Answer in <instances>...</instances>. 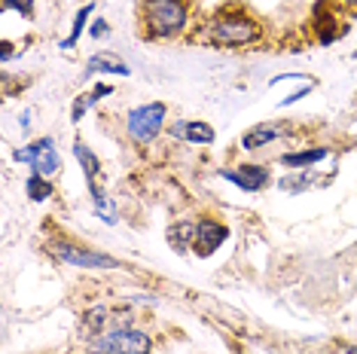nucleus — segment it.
Here are the masks:
<instances>
[{
	"instance_id": "2",
	"label": "nucleus",
	"mask_w": 357,
	"mask_h": 354,
	"mask_svg": "<svg viewBox=\"0 0 357 354\" xmlns=\"http://www.w3.org/2000/svg\"><path fill=\"white\" fill-rule=\"evenodd\" d=\"M208 37L217 46H248L259 37V28L248 15H220V19L211 22Z\"/></svg>"
},
{
	"instance_id": "18",
	"label": "nucleus",
	"mask_w": 357,
	"mask_h": 354,
	"mask_svg": "<svg viewBox=\"0 0 357 354\" xmlns=\"http://www.w3.org/2000/svg\"><path fill=\"white\" fill-rule=\"evenodd\" d=\"M89 192H92V205H95V214L101 217V220L107 223H116V208H113V199H107L98 187H89Z\"/></svg>"
},
{
	"instance_id": "19",
	"label": "nucleus",
	"mask_w": 357,
	"mask_h": 354,
	"mask_svg": "<svg viewBox=\"0 0 357 354\" xmlns=\"http://www.w3.org/2000/svg\"><path fill=\"white\" fill-rule=\"evenodd\" d=\"M104 321H107V309H104V305H95V309H89V311H86V318H83V330H86V333L101 336Z\"/></svg>"
},
{
	"instance_id": "17",
	"label": "nucleus",
	"mask_w": 357,
	"mask_h": 354,
	"mask_svg": "<svg viewBox=\"0 0 357 354\" xmlns=\"http://www.w3.org/2000/svg\"><path fill=\"white\" fill-rule=\"evenodd\" d=\"M168 241H172L177 251H186V247L196 241V226H192V223H174V226L168 229Z\"/></svg>"
},
{
	"instance_id": "9",
	"label": "nucleus",
	"mask_w": 357,
	"mask_h": 354,
	"mask_svg": "<svg viewBox=\"0 0 357 354\" xmlns=\"http://www.w3.org/2000/svg\"><path fill=\"white\" fill-rule=\"evenodd\" d=\"M168 134L177 141H190V144H214L217 132L202 119H192V123H174L168 128Z\"/></svg>"
},
{
	"instance_id": "23",
	"label": "nucleus",
	"mask_w": 357,
	"mask_h": 354,
	"mask_svg": "<svg viewBox=\"0 0 357 354\" xmlns=\"http://www.w3.org/2000/svg\"><path fill=\"white\" fill-rule=\"evenodd\" d=\"M308 92H312V83H305L303 88H299V92H294V95H287V98H284L281 104H284V107H290V104H296L299 98H305V95H308Z\"/></svg>"
},
{
	"instance_id": "8",
	"label": "nucleus",
	"mask_w": 357,
	"mask_h": 354,
	"mask_svg": "<svg viewBox=\"0 0 357 354\" xmlns=\"http://www.w3.org/2000/svg\"><path fill=\"white\" fill-rule=\"evenodd\" d=\"M226 238H229V229H226L220 220H199L196 223V241H192V247H196L199 256H211Z\"/></svg>"
},
{
	"instance_id": "10",
	"label": "nucleus",
	"mask_w": 357,
	"mask_h": 354,
	"mask_svg": "<svg viewBox=\"0 0 357 354\" xmlns=\"http://www.w3.org/2000/svg\"><path fill=\"white\" fill-rule=\"evenodd\" d=\"M86 70L89 74H113V77H132V68L119 59V55H113V52H98V55H92L86 64Z\"/></svg>"
},
{
	"instance_id": "21",
	"label": "nucleus",
	"mask_w": 357,
	"mask_h": 354,
	"mask_svg": "<svg viewBox=\"0 0 357 354\" xmlns=\"http://www.w3.org/2000/svg\"><path fill=\"white\" fill-rule=\"evenodd\" d=\"M107 34H110V25L104 19H95L92 25H89V37H92V40H104Z\"/></svg>"
},
{
	"instance_id": "26",
	"label": "nucleus",
	"mask_w": 357,
	"mask_h": 354,
	"mask_svg": "<svg viewBox=\"0 0 357 354\" xmlns=\"http://www.w3.org/2000/svg\"><path fill=\"white\" fill-rule=\"evenodd\" d=\"M342 3L348 6V10H354V13H357V0H342Z\"/></svg>"
},
{
	"instance_id": "11",
	"label": "nucleus",
	"mask_w": 357,
	"mask_h": 354,
	"mask_svg": "<svg viewBox=\"0 0 357 354\" xmlns=\"http://www.w3.org/2000/svg\"><path fill=\"white\" fill-rule=\"evenodd\" d=\"M290 128L287 125H278V123H269V125H254L250 132L241 138V147L245 150H259V147H266V144H272V141H278L281 134H287Z\"/></svg>"
},
{
	"instance_id": "24",
	"label": "nucleus",
	"mask_w": 357,
	"mask_h": 354,
	"mask_svg": "<svg viewBox=\"0 0 357 354\" xmlns=\"http://www.w3.org/2000/svg\"><path fill=\"white\" fill-rule=\"evenodd\" d=\"M336 354H357V345H345V348H339Z\"/></svg>"
},
{
	"instance_id": "7",
	"label": "nucleus",
	"mask_w": 357,
	"mask_h": 354,
	"mask_svg": "<svg viewBox=\"0 0 357 354\" xmlns=\"http://www.w3.org/2000/svg\"><path fill=\"white\" fill-rule=\"evenodd\" d=\"M217 177H223V180L235 183V187H241L245 192H259L269 187V168L266 165H238V168H220Z\"/></svg>"
},
{
	"instance_id": "4",
	"label": "nucleus",
	"mask_w": 357,
	"mask_h": 354,
	"mask_svg": "<svg viewBox=\"0 0 357 354\" xmlns=\"http://www.w3.org/2000/svg\"><path fill=\"white\" fill-rule=\"evenodd\" d=\"M165 116H168V107L162 101H153V104H144V107H135L128 114L126 125H128V134L137 141V144H150L159 138V132L165 128Z\"/></svg>"
},
{
	"instance_id": "22",
	"label": "nucleus",
	"mask_w": 357,
	"mask_h": 354,
	"mask_svg": "<svg viewBox=\"0 0 357 354\" xmlns=\"http://www.w3.org/2000/svg\"><path fill=\"white\" fill-rule=\"evenodd\" d=\"M6 10H15V13H25L31 15V6H34V0H3Z\"/></svg>"
},
{
	"instance_id": "6",
	"label": "nucleus",
	"mask_w": 357,
	"mask_h": 354,
	"mask_svg": "<svg viewBox=\"0 0 357 354\" xmlns=\"http://www.w3.org/2000/svg\"><path fill=\"white\" fill-rule=\"evenodd\" d=\"M55 256L68 266L77 269H119V260L101 254V251H89V247H77V245H55L52 247Z\"/></svg>"
},
{
	"instance_id": "25",
	"label": "nucleus",
	"mask_w": 357,
	"mask_h": 354,
	"mask_svg": "<svg viewBox=\"0 0 357 354\" xmlns=\"http://www.w3.org/2000/svg\"><path fill=\"white\" fill-rule=\"evenodd\" d=\"M19 123H22V128H28V125H31V114H22Z\"/></svg>"
},
{
	"instance_id": "5",
	"label": "nucleus",
	"mask_w": 357,
	"mask_h": 354,
	"mask_svg": "<svg viewBox=\"0 0 357 354\" xmlns=\"http://www.w3.org/2000/svg\"><path fill=\"white\" fill-rule=\"evenodd\" d=\"M15 162H25L34 168V174L40 177H52L61 171V156L55 150V141L52 138H37L25 144V147L15 150Z\"/></svg>"
},
{
	"instance_id": "13",
	"label": "nucleus",
	"mask_w": 357,
	"mask_h": 354,
	"mask_svg": "<svg viewBox=\"0 0 357 354\" xmlns=\"http://www.w3.org/2000/svg\"><path fill=\"white\" fill-rule=\"evenodd\" d=\"M107 95H113V88H110V86H95L92 92L79 95V98L74 101V110H70V119H74V123H79V119L86 116V110H92L95 104H98L101 98H107Z\"/></svg>"
},
{
	"instance_id": "3",
	"label": "nucleus",
	"mask_w": 357,
	"mask_h": 354,
	"mask_svg": "<svg viewBox=\"0 0 357 354\" xmlns=\"http://www.w3.org/2000/svg\"><path fill=\"white\" fill-rule=\"evenodd\" d=\"M150 336L141 330H110L104 336L92 339V354H147L150 351Z\"/></svg>"
},
{
	"instance_id": "14",
	"label": "nucleus",
	"mask_w": 357,
	"mask_h": 354,
	"mask_svg": "<svg viewBox=\"0 0 357 354\" xmlns=\"http://www.w3.org/2000/svg\"><path fill=\"white\" fill-rule=\"evenodd\" d=\"M74 156H77V162L83 165V174H86L89 187H95V177H98V171H101V162H98V156H95V153L89 150L83 141H74Z\"/></svg>"
},
{
	"instance_id": "16",
	"label": "nucleus",
	"mask_w": 357,
	"mask_h": 354,
	"mask_svg": "<svg viewBox=\"0 0 357 354\" xmlns=\"http://www.w3.org/2000/svg\"><path fill=\"white\" fill-rule=\"evenodd\" d=\"M25 192L31 202H46V199L52 196V183L50 177H40V174H31L25 180Z\"/></svg>"
},
{
	"instance_id": "20",
	"label": "nucleus",
	"mask_w": 357,
	"mask_h": 354,
	"mask_svg": "<svg viewBox=\"0 0 357 354\" xmlns=\"http://www.w3.org/2000/svg\"><path fill=\"white\" fill-rule=\"evenodd\" d=\"M308 183H312V174L303 171V174H287V177H281L278 187H281V190H290V192H299V190H305Z\"/></svg>"
},
{
	"instance_id": "15",
	"label": "nucleus",
	"mask_w": 357,
	"mask_h": 354,
	"mask_svg": "<svg viewBox=\"0 0 357 354\" xmlns=\"http://www.w3.org/2000/svg\"><path fill=\"white\" fill-rule=\"evenodd\" d=\"M92 13H95V3L79 6L77 15H74V25H70V34L61 40V49H74V46H77V40H79V34H83L86 25H89V19H92Z\"/></svg>"
},
{
	"instance_id": "1",
	"label": "nucleus",
	"mask_w": 357,
	"mask_h": 354,
	"mask_svg": "<svg viewBox=\"0 0 357 354\" xmlns=\"http://www.w3.org/2000/svg\"><path fill=\"white\" fill-rule=\"evenodd\" d=\"M144 19L153 37H174L186 28V13L183 0H147L144 3Z\"/></svg>"
},
{
	"instance_id": "12",
	"label": "nucleus",
	"mask_w": 357,
	"mask_h": 354,
	"mask_svg": "<svg viewBox=\"0 0 357 354\" xmlns=\"http://www.w3.org/2000/svg\"><path fill=\"white\" fill-rule=\"evenodd\" d=\"M330 156L327 147H308V150H299V153H287V156H281V165L287 168H312L324 162V159Z\"/></svg>"
}]
</instances>
